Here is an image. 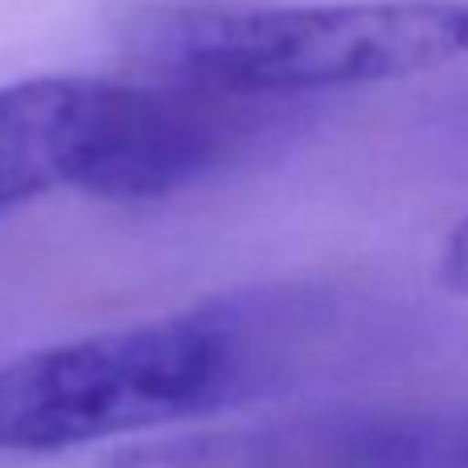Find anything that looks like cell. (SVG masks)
Instances as JSON below:
<instances>
[{
  "instance_id": "277c9868",
  "label": "cell",
  "mask_w": 468,
  "mask_h": 468,
  "mask_svg": "<svg viewBox=\"0 0 468 468\" xmlns=\"http://www.w3.org/2000/svg\"><path fill=\"white\" fill-rule=\"evenodd\" d=\"M436 271H440V280H444V288L464 292V296H468V214L456 222L452 230H448Z\"/></svg>"
},
{
  "instance_id": "3957f363",
  "label": "cell",
  "mask_w": 468,
  "mask_h": 468,
  "mask_svg": "<svg viewBox=\"0 0 468 468\" xmlns=\"http://www.w3.org/2000/svg\"><path fill=\"white\" fill-rule=\"evenodd\" d=\"M79 123V79H25L0 87V214L66 189Z\"/></svg>"
},
{
  "instance_id": "7a4b0ae2",
  "label": "cell",
  "mask_w": 468,
  "mask_h": 468,
  "mask_svg": "<svg viewBox=\"0 0 468 468\" xmlns=\"http://www.w3.org/2000/svg\"><path fill=\"white\" fill-rule=\"evenodd\" d=\"M136 58L161 79L255 103L395 82L468 54L461 0L333 5H181L132 29Z\"/></svg>"
},
{
  "instance_id": "6da1fadb",
  "label": "cell",
  "mask_w": 468,
  "mask_h": 468,
  "mask_svg": "<svg viewBox=\"0 0 468 468\" xmlns=\"http://www.w3.org/2000/svg\"><path fill=\"white\" fill-rule=\"evenodd\" d=\"M357 316L337 292L267 288L8 357L0 456L103 444L292 387L362 341Z\"/></svg>"
}]
</instances>
